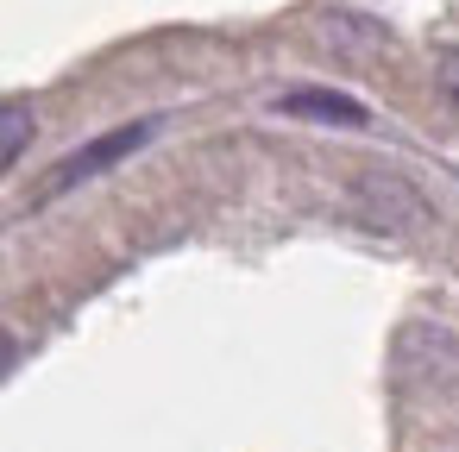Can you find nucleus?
I'll list each match as a JSON object with an SVG mask.
<instances>
[{"label":"nucleus","mask_w":459,"mask_h":452,"mask_svg":"<svg viewBox=\"0 0 459 452\" xmlns=\"http://www.w3.org/2000/svg\"><path fill=\"white\" fill-rule=\"evenodd\" d=\"M7 358H13V339H7V333H0V371H7Z\"/></svg>","instance_id":"nucleus-6"},{"label":"nucleus","mask_w":459,"mask_h":452,"mask_svg":"<svg viewBox=\"0 0 459 452\" xmlns=\"http://www.w3.org/2000/svg\"><path fill=\"white\" fill-rule=\"evenodd\" d=\"M32 145V107L20 101H0V170H7L20 151Z\"/></svg>","instance_id":"nucleus-4"},{"label":"nucleus","mask_w":459,"mask_h":452,"mask_svg":"<svg viewBox=\"0 0 459 452\" xmlns=\"http://www.w3.org/2000/svg\"><path fill=\"white\" fill-rule=\"evenodd\" d=\"M283 114H302V120H340V126H359V120H365V107H359V101L327 95V89H302V95H290V101H283Z\"/></svg>","instance_id":"nucleus-3"},{"label":"nucleus","mask_w":459,"mask_h":452,"mask_svg":"<svg viewBox=\"0 0 459 452\" xmlns=\"http://www.w3.org/2000/svg\"><path fill=\"white\" fill-rule=\"evenodd\" d=\"M440 89L459 101V51H446V57H440Z\"/></svg>","instance_id":"nucleus-5"},{"label":"nucleus","mask_w":459,"mask_h":452,"mask_svg":"<svg viewBox=\"0 0 459 452\" xmlns=\"http://www.w3.org/2000/svg\"><path fill=\"white\" fill-rule=\"evenodd\" d=\"M152 139V126H120V132H108V139H95V145H82L57 176H51V189H70V183H82V176H95V170H108V164H120L126 151H139Z\"/></svg>","instance_id":"nucleus-1"},{"label":"nucleus","mask_w":459,"mask_h":452,"mask_svg":"<svg viewBox=\"0 0 459 452\" xmlns=\"http://www.w3.org/2000/svg\"><path fill=\"white\" fill-rule=\"evenodd\" d=\"M359 201H365V214H371L377 226H409V220H421L415 189L396 183V176H365V183H359Z\"/></svg>","instance_id":"nucleus-2"}]
</instances>
